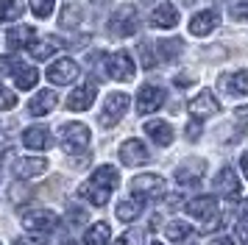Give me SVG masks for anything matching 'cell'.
<instances>
[{
  "instance_id": "cell-1",
  "label": "cell",
  "mask_w": 248,
  "mask_h": 245,
  "mask_svg": "<svg viewBox=\"0 0 248 245\" xmlns=\"http://www.w3.org/2000/svg\"><path fill=\"white\" fill-rule=\"evenodd\" d=\"M117 184H120V173L112 165H101L92 173L90 181H84L78 187V195L84 200H90L92 206H106Z\"/></svg>"
},
{
  "instance_id": "cell-2",
  "label": "cell",
  "mask_w": 248,
  "mask_h": 245,
  "mask_svg": "<svg viewBox=\"0 0 248 245\" xmlns=\"http://www.w3.org/2000/svg\"><path fill=\"white\" fill-rule=\"evenodd\" d=\"M187 212H190L195 220H201L203 231H215L220 226V217H217V200L212 195H198L187 203Z\"/></svg>"
},
{
  "instance_id": "cell-3",
  "label": "cell",
  "mask_w": 248,
  "mask_h": 245,
  "mask_svg": "<svg viewBox=\"0 0 248 245\" xmlns=\"http://www.w3.org/2000/svg\"><path fill=\"white\" fill-rule=\"evenodd\" d=\"M0 73H12L17 89H34L36 81H39V73H36L31 64H23L12 56H0Z\"/></svg>"
},
{
  "instance_id": "cell-4",
  "label": "cell",
  "mask_w": 248,
  "mask_h": 245,
  "mask_svg": "<svg viewBox=\"0 0 248 245\" xmlns=\"http://www.w3.org/2000/svg\"><path fill=\"white\" fill-rule=\"evenodd\" d=\"M62 148L67 153H84L90 148V128L84 122H67V125H62Z\"/></svg>"
},
{
  "instance_id": "cell-5",
  "label": "cell",
  "mask_w": 248,
  "mask_h": 245,
  "mask_svg": "<svg viewBox=\"0 0 248 245\" xmlns=\"http://www.w3.org/2000/svg\"><path fill=\"white\" fill-rule=\"evenodd\" d=\"M23 226L34 234H50L59 226V217L50 209H28L23 214Z\"/></svg>"
},
{
  "instance_id": "cell-6",
  "label": "cell",
  "mask_w": 248,
  "mask_h": 245,
  "mask_svg": "<svg viewBox=\"0 0 248 245\" xmlns=\"http://www.w3.org/2000/svg\"><path fill=\"white\" fill-rule=\"evenodd\" d=\"M109 31L114 36H120V39L134 36L137 33V9L134 6H120V9L114 11V17L109 20Z\"/></svg>"
},
{
  "instance_id": "cell-7",
  "label": "cell",
  "mask_w": 248,
  "mask_h": 245,
  "mask_svg": "<svg viewBox=\"0 0 248 245\" xmlns=\"http://www.w3.org/2000/svg\"><path fill=\"white\" fill-rule=\"evenodd\" d=\"M134 73H137V67L125 50H117L114 56H106V76L109 78H114V81H131Z\"/></svg>"
},
{
  "instance_id": "cell-8",
  "label": "cell",
  "mask_w": 248,
  "mask_h": 245,
  "mask_svg": "<svg viewBox=\"0 0 248 245\" xmlns=\"http://www.w3.org/2000/svg\"><path fill=\"white\" fill-rule=\"evenodd\" d=\"M131 192H134L137 200H142V198H159V195H165V181H162V176L145 173V176H137L134 181H131Z\"/></svg>"
},
{
  "instance_id": "cell-9",
  "label": "cell",
  "mask_w": 248,
  "mask_h": 245,
  "mask_svg": "<svg viewBox=\"0 0 248 245\" xmlns=\"http://www.w3.org/2000/svg\"><path fill=\"white\" fill-rule=\"evenodd\" d=\"M128 95L125 92H112L109 98H106V106L101 111V125H114V122H120V117L125 114L128 109Z\"/></svg>"
},
{
  "instance_id": "cell-10",
  "label": "cell",
  "mask_w": 248,
  "mask_h": 245,
  "mask_svg": "<svg viewBox=\"0 0 248 245\" xmlns=\"http://www.w3.org/2000/svg\"><path fill=\"white\" fill-rule=\"evenodd\" d=\"M162 103H165V89L162 87L145 84V87L137 92V111H140V114H151V111H156Z\"/></svg>"
},
{
  "instance_id": "cell-11",
  "label": "cell",
  "mask_w": 248,
  "mask_h": 245,
  "mask_svg": "<svg viewBox=\"0 0 248 245\" xmlns=\"http://www.w3.org/2000/svg\"><path fill=\"white\" fill-rule=\"evenodd\" d=\"M206 173V162L203 159H187V162H181L176 167V181H179L181 187H192V184H198Z\"/></svg>"
},
{
  "instance_id": "cell-12",
  "label": "cell",
  "mask_w": 248,
  "mask_h": 245,
  "mask_svg": "<svg viewBox=\"0 0 248 245\" xmlns=\"http://www.w3.org/2000/svg\"><path fill=\"white\" fill-rule=\"evenodd\" d=\"M215 192L217 195H223L226 200H237L240 198V181H237V173L232 167H223L217 176H215Z\"/></svg>"
},
{
  "instance_id": "cell-13",
  "label": "cell",
  "mask_w": 248,
  "mask_h": 245,
  "mask_svg": "<svg viewBox=\"0 0 248 245\" xmlns=\"http://www.w3.org/2000/svg\"><path fill=\"white\" fill-rule=\"evenodd\" d=\"M78 78V64L73 59H59L47 67V81L50 84H73Z\"/></svg>"
},
{
  "instance_id": "cell-14",
  "label": "cell",
  "mask_w": 248,
  "mask_h": 245,
  "mask_svg": "<svg viewBox=\"0 0 248 245\" xmlns=\"http://www.w3.org/2000/svg\"><path fill=\"white\" fill-rule=\"evenodd\" d=\"M148 159H151V153H148L145 142H140V139H125L123 145H120V162L128 167H137V165H145Z\"/></svg>"
},
{
  "instance_id": "cell-15",
  "label": "cell",
  "mask_w": 248,
  "mask_h": 245,
  "mask_svg": "<svg viewBox=\"0 0 248 245\" xmlns=\"http://www.w3.org/2000/svg\"><path fill=\"white\" fill-rule=\"evenodd\" d=\"M95 95H98V87L95 84H81L78 89H73L70 92V98H67V109L70 111H84V109H90L92 103H95Z\"/></svg>"
},
{
  "instance_id": "cell-16",
  "label": "cell",
  "mask_w": 248,
  "mask_h": 245,
  "mask_svg": "<svg viewBox=\"0 0 248 245\" xmlns=\"http://www.w3.org/2000/svg\"><path fill=\"white\" fill-rule=\"evenodd\" d=\"M190 111L195 117H212V114L220 111V103H217V98H215L209 89H203L201 95H195L190 100Z\"/></svg>"
},
{
  "instance_id": "cell-17",
  "label": "cell",
  "mask_w": 248,
  "mask_h": 245,
  "mask_svg": "<svg viewBox=\"0 0 248 245\" xmlns=\"http://www.w3.org/2000/svg\"><path fill=\"white\" fill-rule=\"evenodd\" d=\"M217 25H220L217 11H198L190 20V33L192 36H206V33H212Z\"/></svg>"
},
{
  "instance_id": "cell-18",
  "label": "cell",
  "mask_w": 248,
  "mask_h": 245,
  "mask_svg": "<svg viewBox=\"0 0 248 245\" xmlns=\"http://www.w3.org/2000/svg\"><path fill=\"white\" fill-rule=\"evenodd\" d=\"M47 170V159L42 156H25L14 165V176L17 178H34V176H42Z\"/></svg>"
},
{
  "instance_id": "cell-19",
  "label": "cell",
  "mask_w": 248,
  "mask_h": 245,
  "mask_svg": "<svg viewBox=\"0 0 248 245\" xmlns=\"http://www.w3.org/2000/svg\"><path fill=\"white\" fill-rule=\"evenodd\" d=\"M220 87H223V92H229V95H248V70H237V73H226V76H220Z\"/></svg>"
},
{
  "instance_id": "cell-20",
  "label": "cell",
  "mask_w": 248,
  "mask_h": 245,
  "mask_svg": "<svg viewBox=\"0 0 248 245\" xmlns=\"http://www.w3.org/2000/svg\"><path fill=\"white\" fill-rule=\"evenodd\" d=\"M56 106V92H50V89H42V92H36L31 103H28V114L31 117H45L47 111H53Z\"/></svg>"
},
{
  "instance_id": "cell-21",
  "label": "cell",
  "mask_w": 248,
  "mask_h": 245,
  "mask_svg": "<svg viewBox=\"0 0 248 245\" xmlns=\"http://www.w3.org/2000/svg\"><path fill=\"white\" fill-rule=\"evenodd\" d=\"M23 145L31 151H45V148H50V131L45 125H31L23 134Z\"/></svg>"
},
{
  "instance_id": "cell-22",
  "label": "cell",
  "mask_w": 248,
  "mask_h": 245,
  "mask_svg": "<svg viewBox=\"0 0 248 245\" xmlns=\"http://www.w3.org/2000/svg\"><path fill=\"white\" fill-rule=\"evenodd\" d=\"M151 25L154 28H176L179 25V11L170 3H159L154 9V14H151Z\"/></svg>"
},
{
  "instance_id": "cell-23",
  "label": "cell",
  "mask_w": 248,
  "mask_h": 245,
  "mask_svg": "<svg viewBox=\"0 0 248 245\" xmlns=\"http://www.w3.org/2000/svg\"><path fill=\"white\" fill-rule=\"evenodd\" d=\"M145 134L154 139L156 145H162V148H168L170 142H173V128H170V122L165 120H151L145 122Z\"/></svg>"
},
{
  "instance_id": "cell-24",
  "label": "cell",
  "mask_w": 248,
  "mask_h": 245,
  "mask_svg": "<svg viewBox=\"0 0 248 245\" xmlns=\"http://www.w3.org/2000/svg\"><path fill=\"white\" fill-rule=\"evenodd\" d=\"M6 42L12 50H20V47H28V45L34 42V28H28V25H17L12 31L6 33Z\"/></svg>"
},
{
  "instance_id": "cell-25",
  "label": "cell",
  "mask_w": 248,
  "mask_h": 245,
  "mask_svg": "<svg viewBox=\"0 0 248 245\" xmlns=\"http://www.w3.org/2000/svg\"><path fill=\"white\" fill-rule=\"evenodd\" d=\"M59 47H62V42H56V36H47V39H42V42L28 45V53L34 56L36 61H45V59H50V56L56 53Z\"/></svg>"
},
{
  "instance_id": "cell-26",
  "label": "cell",
  "mask_w": 248,
  "mask_h": 245,
  "mask_svg": "<svg viewBox=\"0 0 248 245\" xmlns=\"http://www.w3.org/2000/svg\"><path fill=\"white\" fill-rule=\"evenodd\" d=\"M109 237H112V229H109V223H92L87 234H84V245H106L109 243Z\"/></svg>"
},
{
  "instance_id": "cell-27",
  "label": "cell",
  "mask_w": 248,
  "mask_h": 245,
  "mask_svg": "<svg viewBox=\"0 0 248 245\" xmlns=\"http://www.w3.org/2000/svg\"><path fill=\"white\" fill-rule=\"evenodd\" d=\"M181 56L179 39H159L156 42V61H176Z\"/></svg>"
},
{
  "instance_id": "cell-28",
  "label": "cell",
  "mask_w": 248,
  "mask_h": 245,
  "mask_svg": "<svg viewBox=\"0 0 248 245\" xmlns=\"http://www.w3.org/2000/svg\"><path fill=\"white\" fill-rule=\"evenodd\" d=\"M23 0H0V22H14L17 17H23Z\"/></svg>"
},
{
  "instance_id": "cell-29",
  "label": "cell",
  "mask_w": 248,
  "mask_h": 245,
  "mask_svg": "<svg viewBox=\"0 0 248 245\" xmlns=\"http://www.w3.org/2000/svg\"><path fill=\"white\" fill-rule=\"evenodd\" d=\"M190 223L187 220H170L168 226H165V234H168V240H173V243H181V240H187L190 237Z\"/></svg>"
},
{
  "instance_id": "cell-30",
  "label": "cell",
  "mask_w": 248,
  "mask_h": 245,
  "mask_svg": "<svg viewBox=\"0 0 248 245\" xmlns=\"http://www.w3.org/2000/svg\"><path fill=\"white\" fill-rule=\"evenodd\" d=\"M140 209H142V206H140L137 200H120L117 209H114V214H117V220L120 223H131V220H137Z\"/></svg>"
},
{
  "instance_id": "cell-31",
  "label": "cell",
  "mask_w": 248,
  "mask_h": 245,
  "mask_svg": "<svg viewBox=\"0 0 248 245\" xmlns=\"http://www.w3.org/2000/svg\"><path fill=\"white\" fill-rule=\"evenodd\" d=\"M78 22H81V9L76 3H70V6L62 9V17H59V25H62V28H76Z\"/></svg>"
},
{
  "instance_id": "cell-32",
  "label": "cell",
  "mask_w": 248,
  "mask_h": 245,
  "mask_svg": "<svg viewBox=\"0 0 248 245\" xmlns=\"http://www.w3.org/2000/svg\"><path fill=\"white\" fill-rule=\"evenodd\" d=\"M28 6L34 11L39 20H47L50 14H53V6H56V0H28Z\"/></svg>"
},
{
  "instance_id": "cell-33",
  "label": "cell",
  "mask_w": 248,
  "mask_h": 245,
  "mask_svg": "<svg viewBox=\"0 0 248 245\" xmlns=\"http://www.w3.org/2000/svg\"><path fill=\"white\" fill-rule=\"evenodd\" d=\"M114 245H142V231L140 229H128L120 240H114Z\"/></svg>"
},
{
  "instance_id": "cell-34",
  "label": "cell",
  "mask_w": 248,
  "mask_h": 245,
  "mask_svg": "<svg viewBox=\"0 0 248 245\" xmlns=\"http://www.w3.org/2000/svg\"><path fill=\"white\" fill-rule=\"evenodd\" d=\"M14 106H17V95L9 92V89L0 84V111H9V109H14Z\"/></svg>"
},
{
  "instance_id": "cell-35",
  "label": "cell",
  "mask_w": 248,
  "mask_h": 245,
  "mask_svg": "<svg viewBox=\"0 0 248 245\" xmlns=\"http://www.w3.org/2000/svg\"><path fill=\"white\" fill-rule=\"evenodd\" d=\"M14 245H47V234H34V237H17Z\"/></svg>"
},
{
  "instance_id": "cell-36",
  "label": "cell",
  "mask_w": 248,
  "mask_h": 245,
  "mask_svg": "<svg viewBox=\"0 0 248 245\" xmlns=\"http://www.w3.org/2000/svg\"><path fill=\"white\" fill-rule=\"evenodd\" d=\"M140 59H142L140 64L145 67V70H151V67L156 64V59H154V53H151V47H148V45H140Z\"/></svg>"
},
{
  "instance_id": "cell-37",
  "label": "cell",
  "mask_w": 248,
  "mask_h": 245,
  "mask_svg": "<svg viewBox=\"0 0 248 245\" xmlns=\"http://www.w3.org/2000/svg\"><path fill=\"white\" fill-rule=\"evenodd\" d=\"M237 237L248 245V214H240V220H237Z\"/></svg>"
},
{
  "instance_id": "cell-38",
  "label": "cell",
  "mask_w": 248,
  "mask_h": 245,
  "mask_svg": "<svg viewBox=\"0 0 248 245\" xmlns=\"http://www.w3.org/2000/svg\"><path fill=\"white\" fill-rule=\"evenodd\" d=\"M232 17H237V20H248V0L246 3H234V6H232Z\"/></svg>"
},
{
  "instance_id": "cell-39",
  "label": "cell",
  "mask_w": 248,
  "mask_h": 245,
  "mask_svg": "<svg viewBox=\"0 0 248 245\" xmlns=\"http://www.w3.org/2000/svg\"><path fill=\"white\" fill-rule=\"evenodd\" d=\"M198 137H201V122H198V120H192L190 125H187V139H192V142H195Z\"/></svg>"
},
{
  "instance_id": "cell-40",
  "label": "cell",
  "mask_w": 248,
  "mask_h": 245,
  "mask_svg": "<svg viewBox=\"0 0 248 245\" xmlns=\"http://www.w3.org/2000/svg\"><path fill=\"white\" fill-rule=\"evenodd\" d=\"M67 220L84 223V220H87V212H84V209H73V214H70V212H67Z\"/></svg>"
},
{
  "instance_id": "cell-41",
  "label": "cell",
  "mask_w": 248,
  "mask_h": 245,
  "mask_svg": "<svg viewBox=\"0 0 248 245\" xmlns=\"http://www.w3.org/2000/svg\"><path fill=\"white\" fill-rule=\"evenodd\" d=\"M192 84V76H187V73H184V76H176V87L179 89H187Z\"/></svg>"
},
{
  "instance_id": "cell-42",
  "label": "cell",
  "mask_w": 248,
  "mask_h": 245,
  "mask_svg": "<svg viewBox=\"0 0 248 245\" xmlns=\"http://www.w3.org/2000/svg\"><path fill=\"white\" fill-rule=\"evenodd\" d=\"M209 245H234V240H232V237H226V234H223V237H215V240H212Z\"/></svg>"
},
{
  "instance_id": "cell-43",
  "label": "cell",
  "mask_w": 248,
  "mask_h": 245,
  "mask_svg": "<svg viewBox=\"0 0 248 245\" xmlns=\"http://www.w3.org/2000/svg\"><path fill=\"white\" fill-rule=\"evenodd\" d=\"M240 165H243V173H246V178H248V151L240 156Z\"/></svg>"
},
{
  "instance_id": "cell-44",
  "label": "cell",
  "mask_w": 248,
  "mask_h": 245,
  "mask_svg": "<svg viewBox=\"0 0 248 245\" xmlns=\"http://www.w3.org/2000/svg\"><path fill=\"white\" fill-rule=\"evenodd\" d=\"M3 156H6V148H3V145H0V165H3Z\"/></svg>"
},
{
  "instance_id": "cell-45",
  "label": "cell",
  "mask_w": 248,
  "mask_h": 245,
  "mask_svg": "<svg viewBox=\"0 0 248 245\" xmlns=\"http://www.w3.org/2000/svg\"><path fill=\"white\" fill-rule=\"evenodd\" d=\"M154 245H162V243H154Z\"/></svg>"
},
{
  "instance_id": "cell-46",
  "label": "cell",
  "mask_w": 248,
  "mask_h": 245,
  "mask_svg": "<svg viewBox=\"0 0 248 245\" xmlns=\"http://www.w3.org/2000/svg\"><path fill=\"white\" fill-rule=\"evenodd\" d=\"M190 245H195V243H190Z\"/></svg>"
}]
</instances>
